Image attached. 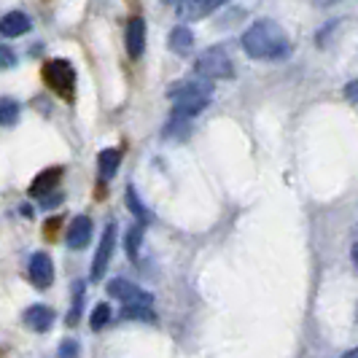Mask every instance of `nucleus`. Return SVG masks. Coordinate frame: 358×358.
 <instances>
[{
  "mask_svg": "<svg viewBox=\"0 0 358 358\" xmlns=\"http://www.w3.org/2000/svg\"><path fill=\"white\" fill-rule=\"evenodd\" d=\"M243 49L253 59H286L291 54V41L278 22L259 19L243 33Z\"/></svg>",
  "mask_w": 358,
  "mask_h": 358,
  "instance_id": "nucleus-1",
  "label": "nucleus"
},
{
  "mask_svg": "<svg viewBox=\"0 0 358 358\" xmlns=\"http://www.w3.org/2000/svg\"><path fill=\"white\" fill-rule=\"evenodd\" d=\"M170 100H173V116L176 119H194L197 113H202L205 108L210 106V97H213V84L208 78H192V81H183L170 87Z\"/></svg>",
  "mask_w": 358,
  "mask_h": 358,
  "instance_id": "nucleus-2",
  "label": "nucleus"
},
{
  "mask_svg": "<svg viewBox=\"0 0 358 358\" xmlns=\"http://www.w3.org/2000/svg\"><path fill=\"white\" fill-rule=\"evenodd\" d=\"M194 73L208 78V81H224V78H234V65L229 49L221 46H210L197 57L194 62Z\"/></svg>",
  "mask_w": 358,
  "mask_h": 358,
  "instance_id": "nucleus-3",
  "label": "nucleus"
},
{
  "mask_svg": "<svg viewBox=\"0 0 358 358\" xmlns=\"http://www.w3.org/2000/svg\"><path fill=\"white\" fill-rule=\"evenodd\" d=\"M43 78H46V84H49L57 94H62L65 100H71L73 97L76 73H73L71 62H65V59H52V62H46V68H43Z\"/></svg>",
  "mask_w": 358,
  "mask_h": 358,
  "instance_id": "nucleus-4",
  "label": "nucleus"
},
{
  "mask_svg": "<svg viewBox=\"0 0 358 358\" xmlns=\"http://www.w3.org/2000/svg\"><path fill=\"white\" fill-rule=\"evenodd\" d=\"M113 245H116V224H108L103 237H100V245H97V253H94V262H92V283H100V278L106 275L108 262L113 256Z\"/></svg>",
  "mask_w": 358,
  "mask_h": 358,
  "instance_id": "nucleus-5",
  "label": "nucleus"
},
{
  "mask_svg": "<svg viewBox=\"0 0 358 358\" xmlns=\"http://www.w3.org/2000/svg\"><path fill=\"white\" fill-rule=\"evenodd\" d=\"M108 294H110L113 299H122L124 305H151V302H154V296H151L148 291L138 288L135 283L124 280V278L110 280V283H108Z\"/></svg>",
  "mask_w": 358,
  "mask_h": 358,
  "instance_id": "nucleus-6",
  "label": "nucleus"
},
{
  "mask_svg": "<svg viewBox=\"0 0 358 358\" xmlns=\"http://www.w3.org/2000/svg\"><path fill=\"white\" fill-rule=\"evenodd\" d=\"M27 275H30V283L36 288H49L54 283V264L52 256L43 251H38L30 256V267H27Z\"/></svg>",
  "mask_w": 358,
  "mask_h": 358,
  "instance_id": "nucleus-7",
  "label": "nucleus"
},
{
  "mask_svg": "<svg viewBox=\"0 0 358 358\" xmlns=\"http://www.w3.org/2000/svg\"><path fill=\"white\" fill-rule=\"evenodd\" d=\"M90 240H92V218L90 215H76L71 221L68 237H65L68 248H71V251H81V248L90 245Z\"/></svg>",
  "mask_w": 358,
  "mask_h": 358,
  "instance_id": "nucleus-8",
  "label": "nucleus"
},
{
  "mask_svg": "<svg viewBox=\"0 0 358 358\" xmlns=\"http://www.w3.org/2000/svg\"><path fill=\"white\" fill-rule=\"evenodd\" d=\"M224 3H229V0H183V3H178V14L186 22H197V19L213 14L215 8H221Z\"/></svg>",
  "mask_w": 358,
  "mask_h": 358,
  "instance_id": "nucleus-9",
  "label": "nucleus"
},
{
  "mask_svg": "<svg viewBox=\"0 0 358 358\" xmlns=\"http://www.w3.org/2000/svg\"><path fill=\"white\" fill-rule=\"evenodd\" d=\"M127 54L132 57V59H138V57H143V49H145V22L141 17H132L127 22Z\"/></svg>",
  "mask_w": 358,
  "mask_h": 358,
  "instance_id": "nucleus-10",
  "label": "nucleus"
},
{
  "mask_svg": "<svg viewBox=\"0 0 358 358\" xmlns=\"http://www.w3.org/2000/svg\"><path fill=\"white\" fill-rule=\"evenodd\" d=\"M54 323V310L46 305H33L24 310V326H30L33 331H49Z\"/></svg>",
  "mask_w": 358,
  "mask_h": 358,
  "instance_id": "nucleus-11",
  "label": "nucleus"
},
{
  "mask_svg": "<svg viewBox=\"0 0 358 358\" xmlns=\"http://www.w3.org/2000/svg\"><path fill=\"white\" fill-rule=\"evenodd\" d=\"M30 30V17L22 11H11L0 19V36L6 38H19Z\"/></svg>",
  "mask_w": 358,
  "mask_h": 358,
  "instance_id": "nucleus-12",
  "label": "nucleus"
},
{
  "mask_svg": "<svg viewBox=\"0 0 358 358\" xmlns=\"http://www.w3.org/2000/svg\"><path fill=\"white\" fill-rule=\"evenodd\" d=\"M59 176H62V170H59V167L43 170V173H41V176H36V178H33V183H30V194H33V197H46L49 192H54V189H57Z\"/></svg>",
  "mask_w": 358,
  "mask_h": 358,
  "instance_id": "nucleus-13",
  "label": "nucleus"
},
{
  "mask_svg": "<svg viewBox=\"0 0 358 358\" xmlns=\"http://www.w3.org/2000/svg\"><path fill=\"white\" fill-rule=\"evenodd\" d=\"M119 164H122V151H119V148H106V151H100V157H97V170H100V178L110 180L113 176H116Z\"/></svg>",
  "mask_w": 358,
  "mask_h": 358,
  "instance_id": "nucleus-14",
  "label": "nucleus"
},
{
  "mask_svg": "<svg viewBox=\"0 0 358 358\" xmlns=\"http://www.w3.org/2000/svg\"><path fill=\"white\" fill-rule=\"evenodd\" d=\"M87 283L84 280H76L73 283V305L71 310H68V318H65V323L68 326H76L78 323V318H81V310H84V299H87Z\"/></svg>",
  "mask_w": 358,
  "mask_h": 358,
  "instance_id": "nucleus-15",
  "label": "nucleus"
},
{
  "mask_svg": "<svg viewBox=\"0 0 358 358\" xmlns=\"http://www.w3.org/2000/svg\"><path fill=\"white\" fill-rule=\"evenodd\" d=\"M192 46H194V36H192L189 27H176V30L170 33V49L176 54L186 57V54L192 52Z\"/></svg>",
  "mask_w": 358,
  "mask_h": 358,
  "instance_id": "nucleus-16",
  "label": "nucleus"
},
{
  "mask_svg": "<svg viewBox=\"0 0 358 358\" xmlns=\"http://www.w3.org/2000/svg\"><path fill=\"white\" fill-rule=\"evenodd\" d=\"M127 205H129L132 215L138 218V224H148V221H151V213H148V208H145L143 202L138 199V192H135V186H132V183L127 186Z\"/></svg>",
  "mask_w": 358,
  "mask_h": 358,
  "instance_id": "nucleus-17",
  "label": "nucleus"
},
{
  "mask_svg": "<svg viewBox=\"0 0 358 358\" xmlns=\"http://www.w3.org/2000/svg\"><path fill=\"white\" fill-rule=\"evenodd\" d=\"M141 243H143V224H135V227L127 232V256H129V262H132V264H138Z\"/></svg>",
  "mask_w": 358,
  "mask_h": 358,
  "instance_id": "nucleus-18",
  "label": "nucleus"
},
{
  "mask_svg": "<svg viewBox=\"0 0 358 358\" xmlns=\"http://www.w3.org/2000/svg\"><path fill=\"white\" fill-rule=\"evenodd\" d=\"M122 318H127V321H154V310H151V305H124Z\"/></svg>",
  "mask_w": 358,
  "mask_h": 358,
  "instance_id": "nucleus-19",
  "label": "nucleus"
},
{
  "mask_svg": "<svg viewBox=\"0 0 358 358\" xmlns=\"http://www.w3.org/2000/svg\"><path fill=\"white\" fill-rule=\"evenodd\" d=\"M17 119H19V103L17 100H0V124L3 127H11V124H17Z\"/></svg>",
  "mask_w": 358,
  "mask_h": 358,
  "instance_id": "nucleus-20",
  "label": "nucleus"
},
{
  "mask_svg": "<svg viewBox=\"0 0 358 358\" xmlns=\"http://www.w3.org/2000/svg\"><path fill=\"white\" fill-rule=\"evenodd\" d=\"M108 321H110V307L103 302V305H97L92 310V318H90V326L92 331H100V329H106Z\"/></svg>",
  "mask_w": 358,
  "mask_h": 358,
  "instance_id": "nucleus-21",
  "label": "nucleus"
},
{
  "mask_svg": "<svg viewBox=\"0 0 358 358\" xmlns=\"http://www.w3.org/2000/svg\"><path fill=\"white\" fill-rule=\"evenodd\" d=\"M14 65H17V57H14V52L0 46V68H14Z\"/></svg>",
  "mask_w": 358,
  "mask_h": 358,
  "instance_id": "nucleus-22",
  "label": "nucleus"
},
{
  "mask_svg": "<svg viewBox=\"0 0 358 358\" xmlns=\"http://www.w3.org/2000/svg\"><path fill=\"white\" fill-rule=\"evenodd\" d=\"M345 97H348L350 103H356V106H358V78H356V81H350V84L345 87Z\"/></svg>",
  "mask_w": 358,
  "mask_h": 358,
  "instance_id": "nucleus-23",
  "label": "nucleus"
},
{
  "mask_svg": "<svg viewBox=\"0 0 358 358\" xmlns=\"http://www.w3.org/2000/svg\"><path fill=\"white\" fill-rule=\"evenodd\" d=\"M78 350V345H73V342H65L62 345V356H68V353H76Z\"/></svg>",
  "mask_w": 358,
  "mask_h": 358,
  "instance_id": "nucleus-24",
  "label": "nucleus"
},
{
  "mask_svg": "<svg viewBox=\"0 0 358 358\" xmlns=\"http://www.w3.org/2000/svg\"><path fill=\"white\" fill-rule=\"evenodd\" d=\"M350 256H353V264H356V269H358V243L353 245V251H350Z\"/></svg>",
  "mask_w": 358,
  "mask_h": 358,
  "instance_id": "nucleus-25",
  "label": "nucleus"
},
{
  "mask_svg": "<svg viewBox=\"0 0 358 358\" xmlns=\"http://www.w3.org/2000/svg\"><path fill=\"white\" fill-rule=\"evenodd\" d=\"M345 358H358V348H353V350H348V353H345Z\"/></svg>",
  "mask_w": 358,
  "mask_h": 358,
  "instance_id": "nucleus-26",
  "label": "nucleus"
},
{
  "mask_svg": "<svg viewBox=\"0 0 358 358\" xmlns=\"http://www.w3.org/2000/svg\"><path fill=\"white\" fill-rule=\"evenodd\" d=\"M164 3H183V0H164Z\"/></svg>",
  "mask_w": 358,
  "mask_h": 358,
  "instance_id": "nucleus-27",
  "label": "nucleus"
},
{
  "mask_svg": "<svg viewBox=\"0 0 358 358\" xmlns=\"http://www.w3.org/2000/svg\"><path fill=\"white\" fill-rule=\"evenodd\" d=\"M356 321H358V315H356Z\"/></svg>",
  "mask_w": 358,
  "mask_h": 358,
  "instance_id": "nucleus-28",
  "label": "nucleus"
}]
</instances>
